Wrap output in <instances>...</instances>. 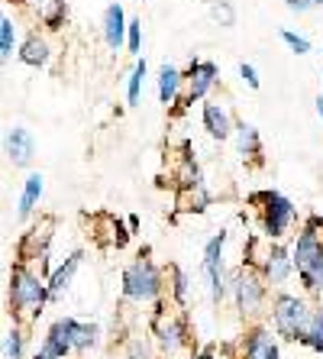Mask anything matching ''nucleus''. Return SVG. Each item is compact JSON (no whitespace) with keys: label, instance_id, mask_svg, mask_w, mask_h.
Masks as SVG:
<instances>
[{"label":"nucleus","instance_id":"nucleus-1","mask_svg":"<svg viewBox=\"0 0 323 359\" xmlns=\"http://www.w3.org/2000/svg\"><path fill=\"white\" fill-rule=\"evenodd\" d=\"M46 301H49V288L39 278V272H33L26 262H20L13 269V276H10V308H13V314L23 324H29V320L39 318Z\"/></svg>","mask_w":323,"mask_h":359},{"label":"nucleus","instance_id":"nucleus-2","mask_svg":"<svg viewBox=\"0 0 323 359\" xmlns=\"http://www.w3.org/2000/svg\"><path fill=\"white\" fill-rule=\"evenodd\" d=\"M123 294L130 301H156L162 294V276L149 259H136L123 272Z\"/></svg>","mask_w":323,"mask_h":359},{"label":"nucleus","instance_id":"nucleus-3","mask_svg":"<svg viewBox=\"0 0 323 359\" xmlns=\"http://www.w3.org/2000/svg\"><path fill=\"white\" fill-rule=\"evenodd\" d=\"M307 318H310V308L298 294H275L272 301V320H275V330L288 340H298L301 330H304Z\"/></svg>","mask_w":323,"mask_h":359},{"label":"nucleus","instance_id":"nucleus-4","mask_svg":"<svg viewBox=\"0 0 323 359\" xmlns=\"http://www.w3.org/2000/svg\"><path fill=\"white\" fill-rule=\"evenodd\" d=\"M256 204H262V226H266V233L275 236V240L288 233V226L294 224V217H298L294 204H291L284 194H278V191L256 194Z\"/></svg>","mask_w":323,"mask_h":359},{"label":"nucleus","instance_id":"nucleus-5","mask_svg":"<svg viewBox=\"0 0 323 359\" xmlns=\"http://www.w3.org/2000/svg\"><path fill=\"white\" fill-rule=\"evenodd\" d=\"M230 288H233V298H236L242 314H256V311L262 308V301H266V278H259L252 269L233 272Z\"/></svg>","mask_w":323,"mask_h":359},{"label":"nucleus","instance_id":"nucleus-6","mask_svg":"<svg viewBox=\"0 0 323 359\" xmlns=\"http://www.w3.org/2000/svg\"><path fill=\"white\" fill-rule=\"evenodd\" d=\"M224 246H226V233H217L207 240L204 246V272L210 282V298L220 301L226 294V278H224Z\"/></svg>","mask_w":323,"mask_h":359},{"label":"nucleus","instance_id":"nucleus-7","mask_svg":"<svg viewBox=\"0 0 323 359\" xmlns=\"http://www.w3.org/2000/svg\"><path fill=\"white\" fill-rule=\"evenodd\" d=\"M181 81H188V94H184V104H194L204 94L214 88L217 81V65L214 62H191L188 75H181Z\"/></svg>","mask_w":323,"mask_h":359},{"label":"nucleus","instance_id":"nucleus-8","mask_svg":"<svg viewBox=\"0 0 323 359\" xmlns=\"http://www.w3.org/2000/svg\"><path fill=\"white\" fill-rule=\"evenodd\" d=\"M4 146H7L10 162L20 165V168H26L29 162H33V156H36V140H33V133H29L26 126H13V130L7 133V140H4Z\"/></svg>","mask_w":323,"mask_h":359},{"label":"nucleus","instance_id":"nucleus-9","mask_svg":"<svg viewBox=\"0 0 323 359\" xmlns=\"http://www.w3.org/2000/svg\"><path fill=\"white\" fill-rule=\"evenodd\" d=\"M294 272V262H291V252L284 246H272L266 252V262H262V278L272 285L288 282V276Z\"/></svg>","mask_w":323,"mask_h":359},{"label":"nucleus","instance_id":"nucleus-10","mask_svg":"<svg viewBox=\"0 0 323 359\" xmlns=\"http://www.w3.org/2000/svg\"><path fill=\"white\" fill-rule=\"evenodd\" d=\"M242 353H246V359H282V353H278V343H275V337L268 334L266 327L249 330L246 343H242Z\"/></svg>","mask_w":323,"mask_h":359},{"label":"nucleus","instance_id":"nucleus-11","mask_svg":"<svg viewBox=\"0 0 323 359\" xmlns=\"http://www.w3.org/2000/svg\"><path fill=\"white\" fill-rule=\"evenodd\" d=\"M156 337H158V346H162L165 353H178L184 346V324L178 318L158 314L156 318Z\"/></svg>","mask_w":323,"mask_h":359},{"label":"nucleus","instance_id":"nucleus-12","mask_svg":"<svg viewBox=\"0 0 323 359\" xmlns=\"http://www.w3.org/2000/svg\"><path fill=\"white\" fill-rule=\"evenodd\" d=\"M42 356L49 359H65L68 353H71V340H68V320H55V324L49 327V334H46V343H42Z\"/></svg>","mask_w":323,"mask_h":359},{"label":"nucleus","instance_id":"nucleus-13","mask_svg":"<svg viewBox=\"0 0 323 359\" xmlns=\"http://www.w3.org/2000/svg\"><path fill=\"white\" fill-rule=\"evenodd\" d=\"M81 259H84V252H71L65 259V266H58L55 272H52V278H49V301H55V298H62V294L68 292V285H71V278H75V272H78V266H81Z\"/></svg>","mask_w":323,"mask_h":359},{"label":"nucleus","instance_id":"nucleus-14","mask_svg":"<svg viewBox=\"0 0 323 359\" xmlns=\"http://www.w3.org/2000/svg\"><path fill=\"white\" fill-rule=\"evenodd\" d=\"M104 39H107L110 49H120L126 42V13L120 4H110L107 13H104Z\"/></svg>","mask_w":323,"mask_h":359},{"label":"nucleus","instance_id":"nucleus-15","mask_svg":"<svg viewBox=\"0 0 323 359\" xmlns=\"http://www.w3.org/2000/svg\"><path fill=\"white\" fill-rule=\"evenodd\" d=\"M49 230H52V220H46V224L36 226V230H29V236L20 243V256H23L20 262L39 259V256H46V252H49V236H52Z\"/></svg>","mask_w":323,"mask_h":359},{"label":"nucleus","instance_id":"nucleus-16","mask_svg":"<svg viewBox=\"0 0 323 359\" xmlns=\"http://www.w3.org/2000/svg\"><path fill=\"white\" fill-rule=\"evenodd\" d=\"M204 130H207L214 140H230L233 136V123L220 104H204Z\"/></svg>","mask_w":323,"mask_h":359},{"label":"nucleus","instance_id":"nucleus-17","mask_svg":"<svg viewBox=\"0 0 323 359\" xmlns=\"http://www.w3.org/2000/svg\"><path fill=\"white\" fill-rule=\"evenodd\" d=\"M49 59H52V49L42 36H29V39L20 46V62H23V65L42 68V65H49Z\"/></svg>","mask_w":323,"mask_h":359},{"label":"nucleus","instance_id":"nucleus-18","mask_svg":"<svg viewBox=\"0 0 323 359\" xmlns=\"http://www.w3.org/2000/svg\"><path fill=\"white\" fill-rule=\"evenodd\" d=\"M65 320H68V340H71V350L88 353L94 343H97V327L84 324V320H75V318H65Z\"/></svg>","mask_w":323,"mask_h":359},{"label":"nucleus","instance_id":"nucleus-19","mask_svg":"<svg viewBox=\"0 0 323 359\" xmlns=\"http://www.w3.org/2000/svg\"><path fill=\"white\" fill-rule=\"evenodd\" d=\"M178 91H181V72L172 65H162L158 68V100L168 107L178 100Z\"/></svg>","mask_w":323,"mask_h":359},{"label":"nucleus","instance_id":"nucleus-20","mask_svg":"<svg viewBox=\"0 0 323 359\" xmlns=\"http://www.w3.org/2000/svg\"><path fill=\"white\" fill-rule=\"evenodd\" d=\"M42 182H46V178H42L39 172H33V175L26 178L23 194H20V217H29L36 210V204H39V198H42Z\"/></svg>","mask_w":323,"mask_h":359},{"label":"nucleus","instance_id":"nucleus-21","mask_svg":"<svg viewBox=\"0 0 323 359\" xmlns=\"http://www.w3.org/2000/svg\"><path fill=\"white\" fill-rule=\"evenodd\" d=\"M298 340L304 346H310L314 353H323V311H310V318H307Z\"/></svg>","mask_w":323,"mask_h":359},{"label":"nucleus","instance_id":"nucleus-22","mask_svg":"<svg viewBox=\"0 0 323 359\" xmlns=\"http://www.w3.org/2000/svg\"><path fill=\"white\" fill-rule=\"evenodd\" d=\"M36 10H39V20L49 29H58V26L65 23V13H68L65 0H36Z\"/></svg>","mask_w":323,"mask_h":359},{"label":"nucleus","instance_id":"nucleus-23","mask_svg":"<svg viewBox=\"0 0 323 359\" xmlns=\"http://www.w3.org/2000/svg\"><path fill=\"white\" fill-rule=\"evenodd\" d=\"M236 146H240L242 156H259L262 152V142H259V130L252 123H240L236 126Z\"/></svg>","mask_w":323,"mask_h":359},{"label":"nucleus","instance_id":"nucleus-24","mask_svg":"<svg viewBox=\"0 0 323 359\" xmlns=\"http://www.w3.org/2000/svg\"><path fill=\"white\" fill-rule=\"evenodd\" d=\"M298 276H301V282H304L310 292H323V252L304 269V272H298Z\"/></svg>","mask_w":323,"mask_h":359},{"label":"nucleus","instance_id":"nucleus-25","mask_svg":"<svg viewBox=\"0 0 323 359\" xmlns=\"http://www.w3.org/2000/svg\"><path fill=\"white\" fill-rule=\"evenodd\" d=\"M13 46H17V26H13L10 17L0 13V59H7L10 52H13Z\"/></svg>","mask_w":323,"mask_h":359},{"label":"nucleus","instance_id":"nucleus-26","mask_svg":"<svg viewBox=\"0 0 323 359\" xmlns=\"http://www.w3.org/2000/svg\"><path fill=\"white\" fill-rule=\"evenodd\" d=\"M142 84H146V59H139V62H136L133 75H130V88H126V97H130V104H139Z\"/></svg>","mask_w":323,"mask_h":359},{"label":"nucleus","instance_id":"nucleus-27","mask_svg":"<svg viewBox=\"0 0 323 359\" xmlns=\"http://www.w3.org/2000/svg\"><path fill=\"white\" fill-rule=\"evenodd\" d=\"M207 10H210V17H214L220 26H233V23H236V10H233L226 0H207Z\"/></svg>","mask_w":323,"mask_h":359},{"label":"nucleus","instance_id":"nucleus-28","mask_svg":"<svg viewBox=\"0 0 323 359\" xmlns=\"http://www.w3.org/2000/svg\"><path fill=\"white\" fill-rule=\"evenodd\" d=\"M126 46H130V52H142V20H130L126 23Z\"/></svg>","mask_w":323,"mask_h":359},{"label":"nucleus","instance_id":"nucleus-29","mask_svg":"<svg viewBox=\"0 0 323 359\" xmlns=\"http://www.w3.org/2000/svg\"><path fill=\"white\" fill-rule=\"evenodd\" d=\"M4 353L10 359H23V330H10L4 340Z\"/></svg>","mask_w":323,"mask_h":359},{"label":"nucleus","instance_id":"nucleus-30","mask_svg":"<svg viewBox=\"0 0 323 359\" xmlns=\"http://www.w3.org/2000/svg\"><path fill=\"white\" fill-rule=\"evenodd\" d=\"M282 39L288 42V49H291V52H298V55H307V52H310V42H307L304 36L291 33V29H282Z\"/></svg>","mask_w":323,"mask_h":359},{"label":"nucleus","instance_id":"nucleus-31","mask_svg":"<svg viewBox=\"0 0 323 359\" xmlns=\"http://www.w3.org/2000/svg\"><path fill=\"white\" fill-rule=\"evenodd\" d=\"M174 298H178V304H188V276L181 269H174Z\"/></svg>","mask_w":323,"mask_h":359},{"label":"nucleus","instance_id":"nucleus-32","mask_svg":"<svg viewBox=\"0 0 323 359\" xmlns=\"http://www.w3.org/2000/svg\"><path fill=\"white\" fill-rule=\"evenodd\" d=\"M317 7H323V0H288V10H294V13H307Z\"/></svg>","mask_w":323,"mask_h":359},{"label":"nucleus","instance_id":"nucleus-33","mask_svg":"<svg viewBox=\"0 0 323 359\" xmlns=\"http://www.w3.org/2000/svg\"><path fill=\"white\" fill-rule=\"evenodd\" d=\"M240 75H242V81H246L249 88L256 91V88H259V72H256V68L249 65V62H242V65H240Z\"/></svg>","mask_w":323,"mask_h":359},{"label":"nucleus","instance_id":"nucleus-34","mask_svg":"<svg viewBox=\"0 0 323 359\" xmlns=\"http://www.w3.org/2000/svg\"><path fill=\"white\" fill-rule=\"evenodd\" d=\"M130 359H149V350H146V343H139V340L130 343Z\"/></svg>","mask_w":323,"mask_h":359},{"label":"nucleus","instance_id":"nucleus-35","mask_svg":"<svg viewBox=\"0 0 323 359\" xmlns=\"http://www.w3.org/2000/svg\"><path fill=\"white\" fill-rule=\"evenodd\" d=\"M314 104H317V114H320V117H323V94H320V97L314 100Z\"/></svg>","mask_w":323,"mask_h":359},{"label":"nucleus","instance_id":"nucleus-36","mask_svg":"<svg viewBox=\"0 0 323 359\" xmlns=\"http://www.w3.org/2000/svg\"><path fill=\"white\" fill-rule=\"evenodd\" d=\"M198 359H214V356H210V353H204V356H198Z\"/></svg>","mask_w":323,"mask_h":359},{"label":"nucleus","instance_id":"nucleus-37","mask_svg":"<svg viewBox=\"0 0 323 359\" xmlns=\"http://www.w3.org/2000/svg\"><path fill=\"white\" fill-rule=\"evenodd\" d=\"M36 359H49V356H42V353H36Z\"/></svg>","mask_w":323,"mask_h":359}]
</instances>
